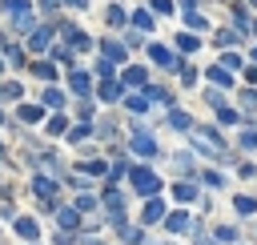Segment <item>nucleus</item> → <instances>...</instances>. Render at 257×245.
Returning a JSON list of instances; mask_svg holds the SVG:
<instances>
[{"mask_svg": "<svg viewBox=\"0 0 257 245\" xmlns=\"http://www.w3.org/2000/svg\"><path fill=\"white\" fill-rule=\"evenodd\" d=\"M133 185L141 189V197H157V189H161V181H157L153 169H133Z\"/></svg>", "mask_w": 257, "mask_h": 245, "instance_id": "nucleus-1", "label": "nucleus"}, {"mask_svg": "<svg viewBox=\"0 0 257 245\" xmlns=\"http://www.w3.org/2000/svg\"><path fill=\"white\" fill-rule=\"evenodd\" d=\"M133 153H137V157H153V153H157V141H153L149 133H133Z\"/></svg>", "mask_w": 257, "mask_h": 245, "instance_id": "nucleus-2", "label": "nucleus"}, {"mask_svg": "<svg viewBox=\"0 0 257 245\" xmlns=\"http://www.w3.org/2000/svg\"><path fill=\"white\" fill-rule=\"evenodd\" d=\"M32 189H36V197H40V201H52V197H56V185H52L48 177H36V181H32Z\"/></svg>", "mask_w": 257, "mask_h": 245, "instance_id": "nucleus-3", "label": "nucleus"}, {"mask_svg": "<svg viewBox=\"0 0 257 245\" xmlns=\"http://www.w3.org/2000/svg\"><path fill=\"white\" fill-rule=\"evenodd\" d=\"M165 225H169V233H189V213H181V209H177V213H169V221H165Z\"/></svg>", "mask_w": 257, "mask_h": 245, "instance_id": "nucleus-4", "label": "nucleus"}, {"mask_svg": "<svg viewBox=\"0 0 257 245\" xmlns=\"http://www.w3.org/2000/svg\"><path fill=\"white\" fill-rule=\"evenodd\" d=\"M16 233H20L24 241H36V233H40V229H36V221H32V217H20V221H16Z\"/></svg>", "mask_w": 257, "mask_h": 245, "instance_id": "nucleus-5", "label": "nucleus"}, {"mask_svg": "<svg viewBox=\"0 0 257 245\" xmlns=\"http://www.w3.org/2000/svg\"><path fill=\"white\" fill-rule=\"evenodd\" d=\"M68 84H72V92H80V96H88V88H92L84 72H72V76H68Z\"/></svg>", "mask_w": 257, "mask_h": 245, "instance_id": "nucleus-6", "label": "nucleus"}, {"mask_svg": "<svg viewBox=\"0 0 257 245\" xmlns=\"http://www.w3.org/2000/svg\"><path fill=\"white\" fill-rule=\"evenodd\" d=\"M161 213H165V205H161V201H153V197H149V201H145V225H153V221H157V217H161Z\"/></svg>", "mask_w": 257, "mask_h": 245, "instance_id": "nucleus-7", "label": "nucleus"}, {"mask_svg": "<svg viewBox=\"0 0 257 245\" xmlns=\"http://www.w3.org/2000/svg\"><path fill=\"white\" fill-rule=\"evenodd\" d=\"M116 96H120V84L104 76V84H100V100H116Z\"/></svg>", "mask_w": 257, "mask_h": 245, "instance_id": "nucleus-8", "label": "nucleus"}, {"mask_svg": "<svg viewBox=\"0 0 257 245\" xmlns=\"http://www.w3.org/2000/svg\"><path fill=\"white\" fill-rule=\"evenodd\" d=\"M173 193H177V201H193V197H197V189H193L189 181H177V185H173Z\"/></svg>", "mask_w": 257, "mask_h": 245, "instance_id": "nucleus-9", "label": "nucleus"}, {"mask_svg": "<svg viewBox=\"0 0 257 245\" xmlns=\"http://www.w3.org/2000/svg\"><path fill=\"white\" fill-rule=\"evenodd\" d=\"M133 24L149 32V28H153V12H145V8H137V12H133Z\"/></svg>", "mask_w": 257, "mask_h": 245, "instance_id": "nucleus-10", "label": "nucleus"}, {"mask_svg": "<svg viewBox=\"0 0 257 245\" xmlns=\"http://www.w3.org/2000/svg\"><path fill=\"white\" fill-rule=\"evenodd\" d=\"M100 48H104V56H108L112 64H116V60H124V48H120V44H112V40H104Z\"/></svg>", "mask_w": 257, "mask_h": 245, "instance_id": "nucleus-11", "label": "nucleus"}, {"mask_svg": "<svg viewBox=\"0 0 257 245\" xmlns=\"http://www.w3.org/2000/svg\"><path fill=\"white\" fill-rule=\"evenodd\" d=\"M149 56H153L157 64H173V52H169V48H161V44H153V48H149Z\"/></svg>", "mask_w": 257, "mask_h": 245, "instance_id": "nucleus-12", "label": "nucleus"}, {"mask_svg": "<svg viewBox=\"0 0 257 245\" xmlns=\"http://www.w3.org/2000/svg\"><path fill=\"white\" fill-rule=\"evenodd\" d=\"M169 125H173V129H181V133H189V129H193L189 112H173V116H169Z\"/></svg>", "mask_w": 257, "mask_h": 245, "instance_id": "nucleus-13", "label": "nucleus"}, {"mask_svg": "<svg viewBox=\"0 0 257 245\" xmlns=\"http://www.w3.org/2000/svg\"><path fill=\"white\" fill-rule=\"evenodd\" d=\"M60 225H64V229H76V225H80V213H76V209H60Z\"/></svg>", "mask_w": 257, "mask_h": 245, "instance_id": "nucleus-14", "label": "nucleus"}, {"mask_svg": "<svg viewBox=\"0 0 257 245\" xmlns=\"http://www.w3.org/2000/svg\"><path fill=\"white\" fill-rule=\"evenodd\" d=\"M48 40H52V28H40V32H32V48H48Z\"/></svg>", "mask_w": 257, "mask_h": 245, "instance_id": "nucleus-15", "label": "nucleus"}, {"mask_svg": "<svg viewBox=\"0 0 257 245\" xmlns=\"http://www.w3.org/2000/svg\"><path fill=\"white\" fill-rule=\"evenodd\" d=\"M209 80H213V84H229V68L213 64V68H209Z\"/></svg>", "mask_w": 257, "mask_h": 245, "instance_id": "nucleus-16", "label": "nucleus"}, {"mask_svg": "<svg viewBox=\"0 0 257 245\" xmlns=\"http://www.w3.org/2000/svg\"><path fill=\"white\" fill-rule=\"evenodd\" d=\"M124 84H145V68H124Z\"/></svg>", "mask_w": 257, "mask_h": 245, "instance_id": "nucleus-17", "label": "nucleus"}, {"mask_svg": "<svg viewBox=\"0 0 257 245\" xmlns=\"http://www.w3.org/2000/svg\"><path fill=\"white\" fill-rule=\"evenodd\" d=\"M233 209H237V213H253V209H257V201H253V197H237V201H233Z\"/></svg>", "mask_w": 257, "mask_h": 245, "instance_id": "nucleus-18", "label": "nucleus"}, {"mask_svg": "<svg viewBox=\"0 0 257 245\" xmlns=\"http://www.w3.org/2000/svg\"><path fill=\"white\" fill-rule=\"evenodd\" d=\"M241 64H245V60H241L237 52H225V56H221V68H241Z\"/></svg>", "mask_w": 257, "mask_h": 245, "instance_id": "nucleus-19", "label": "nucleus"}, {"mask_svg": "<svg viewBox=\"0 0 257 245\" xmlns=\"http://www.w3.org/2000/svg\"><path fill=\"white\" fill-rule=\"evenodd\" d=\"M44 104H48V108H60V104H64V96H60L56 88H48V92H44Z\"/></svg>", "mask_w": 257, "mask_h": 245, "instance_id": "nucleus-20", "label": "nucleus"}, {"mask_svg": "<svg viewBox=\"0 0 257 245\" xmlns=\"http://www.w3.org/2000/svg\"><path fill=\"white\" fill-rule=\"evenodd\" d=\"M177 48H181V52H193V48H197V36H177Z\"/></svg>", "mask_w": 257, "mask_h": 245, "instance_id": "nucleus-21", "label": "nucleus"}, {"mask_svg": "<svg viewBox=\"0 0 257 245\" xmlns=\"http://www.w3.org/2000/svg\"><path fill=\"white\" fill-rule=\"evenodd\" d=\"M128 108H133V112H145V108H149V96H128Z\"/></svg>", "mask_w": 257, "mask_h": 245, "instance_id": "nucleus-22", "label": "nucleus"}, {"mask_svg": "<svg viewBox=\"0 0 257 245\" xmlns=\"http://www.w3.org/2000/svg\"><path fill=\"white\" fill-rule=\"evenodd\" d=\"M20 120H28V125H32V120H40V108H32V104H24V108H20Z\"/></svg>", "mask_w": 257, "mask_h": 245, "instance_id": "nucleus-23", "label": "nucleus"}, {"mask_svg": "<svg viewBox=\"0 0 257 245\" xmlns=\"http://www.w3.org/2000/svg\"><path fill=\"white\" fill-rule=\"evenodd\" d=\"M217 120H221V125H237V112H233V108H217Z\"/></svg>", "mask_w": 257, "mask_h": 245, "instance_id": "nucleus-24", "label": "nucleus"}, {"mask_svg": "<svg viewBox=\"0 0 257 245\" xmlns=\"http://www.w3.org/2000/svg\"><path fill=\"white\" fill-rule=\"evenodd\" d=\"M233 237H237L233 225H221V229H217V241H233Z\"/></svg>", "mask_w": 257, "mask_h": 245, "instance_id": "nucleus-25", "label": "nucleus"}, {"mask_svg": "<svg viewBox=\"0 0 257 245\" xmlns=\"http://www.w3.org/2000/svg\"><path fill=\"white\" fill-rule=\"evenodd\" d=\"M108 24H124V8H108Z\"/></svg>", "mask_w": 257, "mask_h": 245, "instance_id": "nucleus-26", "label": "nucleus"}, {"mask_svg": "<svg viewBox=\"0 0 257 245\" xmlns=\"http://www.w3.org/2000/svg\"><path fill=\"white\" fill-rule=\"evenodd\" d=\"M36 76H44V80H52V76H56V68H52V64H36Z\"/></svg>", "mask_w": 257, "mask_h": 245, "instance_id": "nucleus-27", "label": "nucleus"}, {"mask_svg": "<svg viewBox=\"0 0 257 245\" xmlns=\"http://www.w3.org/2000/svg\"><path fill=\"white\" fill-rule=\"evenodd\" d=\"M64 125H68L64 116H52V120H48V133H64Z\"/></svg>", "mask_w": 257, "mask_h": 245, "instance_id": "nucleus-28", "label": "nucleus"}, {"mask_svg": "<svg viewBox=\"0 0 257 245\" xmlns=\"http://www.w3.org/2000/svg\"><path fill=\"white\" fill-rule=\"evenodd\" d=\"M84 173H92V177L104 173V161H84Z\"/></svg>", "mask_w": 257, "mask_h": 245, "instance_id": "nucleus-29", "label": "nucleus"}, {"mask_svg": "<svg viewBox=\"0 0 257 245\" xmlns=\"http://www.w3.org/2000/svg\"><path fill=\"white\" fill-rule=\"evenodd\" d=\"M153 12H173V0H153Z\"/></svg>", "mask_w": 257, "mask_h": 245, "instance_id": "nucleus-30", "label": "nucleus"}, {"mask_svg": "<svg viewBox=\"0 0 257 245\" xmlns=\"http://www.w3.org/2000/svg\"><path fill=\"white\" fill-rule=\"evenodd\" d=\"M241 145L245 149H257V133H241Z\"/></svg>", "mask_w": 257, "mask_h": 245, "instance_id": "nucleus-31", "label": "nucleus"}, {"mask_svg": "<svg viewBox=\"0 0 257 245\" xmlns=\"http://www.w3.org/2000/svg\"><path fill=\"white\" fill-rule=\"evenodd\" d=\"M241 100H245L249 108H257V92H241Z\"/></svg>", "mask_w": 257, "mask_h": 245, "instance_id": "nucleus-32", "label": "nucleus"}, {"mask_svg": "<svg viewBox=\"0 0 257 245\" xmlns=\"http://www.w3.org/2000/svg\"><path fill=\"white\" fill-rule=\"evenodd\" d=\"M197 245H217V237H205V233H197Z\"/></svg>", "mask_w": 257, "mask_h": 245, "instance_id": "nucleus-33", "label": "nucleus"}, {"mask_svg": "<svg viewBox=\"0 0 257 245\" xmlns=\"http://www.w3.org/2000/svg\"><path fill=\"white\" fill-rule=\"evenodd\" d=\"M68 4H72V8H84V4H88V0H68Z\"/></svg>", "mask_w": 257, "mask_h": 245, "instance_id": "nucleus-34", "label": "nucleus"}, {"mask_svg": "<svg viewBox=\"0 0 257 245\" xmlns=\"http://www.w3.org/2000/svg\"><path fill=\"white\" fill-rule=\"evenodd\" d=\"M253 60H257V48H253Z\"/></svg>", "mask_w": 257, "mask_h": 245, "instance_id": "nucleus-35", "label": "nucleus"}]
</instances>
